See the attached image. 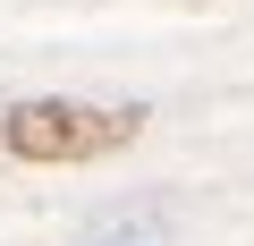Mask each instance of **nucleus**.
<instances>
[{
    "mask_svg": "<svg viewBox=\"0 0 254 246\" xmlns=\"http://www.w3.org/2000/svg\"><path fill=\"white\" fill-rule=\"evenodd\" d=\"M76 246H170V204L161 195H127L76 229Z\"/></svg>",
    "mask_w": 254,
    "mask_h": 246,
    "instance_id": "f03ea898",
    "label": "nucleus"
},
{
    "mask_svg": "<svg viewBox=\"0 0 254 246\" xmlns=\"http://www.w3.org/2000/svg\"><path fill=\"white\" fill-rule=\"evenodd\" d=\"M144 128V102H68V93H34L0 110V145L17 162H93L136 145Z\"/></svg>",
    "mask_w": 254,
    "mask_h": 246,
    "instance_id": "f257e3e1",
    "label": "nucleus"
}]
</instances>
